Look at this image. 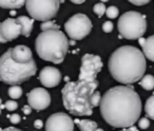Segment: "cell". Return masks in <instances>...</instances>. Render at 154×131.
Returning <instances> with one entry per match:
<instances>
[{"label": "cell", "mask_w": 154, "mask_h": 131, "mask_svg": "<svg viewBox=\"0 0 154 131\" xmlns=\"http://www.w3.org/2000/svg\"><path fill=\"white\" fill-rule=\"evenodd\" d=\"M29 106L35 110H45L51 104V95L45 89L35 88L28 93Z\"/></svg>", "instance_id": "obj_11"}, {"label": "cell", "mask_w": 154, "mask_h": 131, "mask_svg": "<svg viewBox=\"0 0 154 131\" xmlns=\"http://www.w3.org/2000/svg\"><path fill=\"white\" fill-rule=\"evenodd\" d=\"M0 131H21V130H19V129H17V128H14V127H9V128H5Z\"/></svg>", "instance_id": "obj_33"}, {"label": "cell", "mask_w": 154, "mask_h": 131, "mask_svg": "<svg viewBox=\"0 0 154 131\" xmlns=\"http://www.w3.org/2000/svg\"><path fill=\"white\" fill-rule=\"evenodd\" d=\"M22 111H23L24 114H30L31 112H32V108H31L30 106H24V107L22 108Z\"/></svg>", "instance_id": "obj_31"}, {"label": "cell", "mask_w": 154, "mask_h": 131, "mask_svg": "<svg viewBox=\"0 0 154 131\" xmlns=\"http://www.w3.org/2000/svg\"><path fill=\"white\" fill-rule=\"evenodd\" d=\"M9 118H10V122L12 123V124H18V123L20 122V115H18V114H13V115H9Z\"/></svg>", "instance_id": "obj_30"}, {"label": "cell", "mask_w": 154, "mask_h": 131, "mask_svg": "<svg viewBox=\"0 0 154 131\" xmlns=\"http://www.w3.org/2000/svg\"><path fill=\"white\" fill-rule=\"evenodd\" d=\"M108 66L114 80L122 85H131L143 76L147 62L139 49L132 45H124L112 53Z\"/></svg>", "instance_id": "obj_2"}, {"label": "cell", "mask_w": 154, "mask_h": 131, "mask_svg": "<svg viewBox=\"0 0 154 131\" xmlns=\"http://www.w3.org/2000/svg\"><path fill=\"white\" fill-rule=\"evenodd\" d=\"M138 39H139V41H138L139 45H143V42H145V38H143V37H140V38H138Z\"/></svg>", "instance_id": "obj_36"}, {"label": "cell", "mask_w": 154, "mask_h": 131, "mask_svg": "<svg viewBox=\"0 0 154 131\" xmlns=\"http://www.w3.org/2000/svg\"><path fill=\"white\" fill-rule=\"evenodd\" d=\"M11 55L14 60L20 64H24V62H29L33 59V54L32 51L26 45H16L15 48L11 49Z\"/></svg>", "instance_id": "obj_14"}, {"label": "cell", "mask_w": 154, "mask_h": 131, "mask_svg": "<svg viewBox=\"0 0 154 131\" xmlns=\"http://www.w3.org/2000/svg\"><path fill=\"white\" fill-rule=\"evenodd\" d=\"M5 108H7L9 111H14L18 108V103L16 101H8L5 104Z\"/></svg>", "instance_id": "obj_26"}, {"label": "cell", "mask_w": 154, "mask_h": 131, "mask_svg": "<svg viewBox=\"0 0 154 131\" xmlns=\"http://www.w3.org/2000/svg\"><path fill=\"white\" fill-rule=\"evenodd\" d=\"M100 99H101L100 93L98 91H94V93L91 96V105H92V107L93 108L97 107L99 105V103H100Z\"/></svg>", "instance_id": "obj_24"}, {"label": "cell", "mask_w": 154, "mask_h": 131, "mask_svg": "<svg viewBox=\"0 0 154 131\" xmlns=\"http://www.w3.org/2000/svg\"><path fill=\"white\" fill-rule=\"evenodd\" d=\"M70 1H72V2L75 3V5H82V3H84L86 0H70Z\"/></svg>", "instance_id": "obj_34"}, {"label": "cell", "mask_w": 154, "mask_h": 131, "mask_svg": "<svg viewBox=\"0 0 154 131\" xmlns=\"http://www.w3.org/2000/svg\"><path fill=\"white\" fill-rule=\"evenodd\" d=\"M107 1H109V0H101V2H107Z\"/></svg>", "instance_id": "obj_39"}, {"label": "cell", "mask_w": 154, "mask_h": 131, "mask_svg": "<svg viewBox=\"0 0 154 131\" xmlns=\"http://www.w3.org/2000/svg\"><path fill=\"white\" fill-rule=\"evenodd\" d=\"M0 103H1V101H0Z\"/></svg>", "instance_id": "obj_41"}, {"label": "cell", "mask_w": 154, "mask_h": 131, "mask_svg": "<svg viewBox=\"0 0 154 131\" xmlns=\"http://www.w3.org/2000/svg\"><path fill=\"white\" fill-rule=\"evenodd\" d=\"M16 21L19 23L20 28H21V35L26 37H29L31 35V32L33 30V19L26 17V16H20L16 19Z\"/></svg>", "instance_id": "obj_15"}, {"label": "cell", "mask_w": 154, "mask_h": 131, "mask_svg": "<svg viewBox=\"0 0 154 131\" xmlns=\"http://www.w3.org/2000/svg\"><path fill=\"white\" fill-rule=\"evenodd\" d=\"M26 3V0H0V8L2 9H20Z\"/></svg>", "instance_id": "obj_18"}, {"label": "cell", "mask_w": 154, "mask_h": 131, "mask_svg": "<svg viewBox=\"0 0 154 131\" xmlns=\"http://www.w3.org/2000/svg\"><path fill=\"white\" fill-rule=\"evenodd\" d=\"M141 48H143V56L151 61H154V35L145 39V42Z\"/></svg>", "instance_id": "obj_16"}, {"label": "cell", "mask_w": 154, "mask_h": 131, "mask_svg": "<svg viewBox=\"0 0 154 131\" xmlns=\"http://www.w3.org/2000/svg\"><path fill=\"white\" fill-rule=\"evenodd\" d=\"M94 131H103V129H101V128H96Z\"/></svg>", "instance_id": "obj_38"}, {"label": "cell", "mask_w": 154, "mask_h": 131, "mask_svg": "<svg viewBox=\"0 0 154 131\" xmlns=\"http://www.w3.org/2000/svg\"><path fill=\"white\" fill-rule=\"evenodd\" d=\"M106 5H103V2L100 3H96V5H94V8H93V11H94V13L96 14L98 17H101V16L103 15V14L106 13Z\"/></svg>", "instance_id": "obj_23"}, {"label": "cell", "mask_w": 154, "mask_h": 131, "mask_svg": "<svg viewBox=\"0 0 154 131\" xmlns=\"http://www.w3.org/2000/svg\"><path fill=\"white\" fill-rule=\"evenodd\" d=\"M37 66L34 59L20 64L13 59L11 49L0 57V80L8 85H19L36 74Z\"/></svg>", "instance_id": "obj_5"}, {"label": "cell", "mask_w": 154, "mask_h": 131, "mask_svg": "<svg viewBox=\"0 0 154 131\" xmlns=\"http://www.w3.org/2000/svg\"><path fill=\"white\" fill-rule=\"evenodd\" d=\"M45 131H74V122L68 114L57 112L47 120Z\"/></svg>", "instance_id": "obj_10"}, {"label": "cell", "mask_w": 154, "mask_h": 131, "mask_svg": "<svg viewBox=\"0 0 154 131\" xmlns=\"http://www.w3.org/2000/svg\"><path fill=\"white\" fill-rule=\"evenodd\" d=\"M75 124L78 126L80 131H94L97 128V124L90 120H75Z\"/></svg>", "instance_id": "obj_17"}, {"label": "cell", "mask_w": 154, "mask_h": 131, "mask_svg": "<svg viewBox=\"0 0 154 131\" xmlns=\"http://www.w3.org/2000/svg\"><path fill=\"white\" fill-rule=\"evenodd\" d=\"M64 30L70 38L80 40L90 34L92 22L85 14H75L64 23Z\"/></svg>", "instance_id": "obj_8"}, {"label": "cell", "mask_w": 154, "mask_h": 131, "mask_svg": "<svg viewBox=\"0 0 154 131\" xmlns=\"http://www.w3.org/2000/svg\"><path fill=\"white\" fill-rule=\"evenodd\" d=\"M128 1L135 5H145L148 2H150L151 0H128Z\"/></svg>", "instance_id": "obj_29"}, {"label": "cell", "mask_w": 154, "mask_h": 131, "mask_svg": "<svg viewBox=\"0 0 154 131\" xmlns=\"http://www.w3.org/2000/svg\"><path fill=\"white\" fill-rule=\"evenodd\" d=\"M0 33L5 42L14 40L21 35V28L14 18H8L3 22H0Z\"/></svg>", "instance_id": "obj_12"}, {"label": "cell", "mask_w": 154, "mask_h": 131, "mask_svg": "<svg viewBox=\"0 0 154 131\" xmlns=\"http://www.w3.org/2000/svg\"><path fill=\"white\" fill-rule=\"evenodd\" d=\"M117 28L120 35L126 39H138L143 37L147 30V20L143 14L129 11L118 19Z\"/></svg>", "instance_id": "obj_6"}, {"label": "cell", "mask_w": 154, "mask_h": 131, "mask_svg": "<svg viewBox=\"0 0 154 131\" xmlns=\"http://www.w3.org/2000/svg\"><path fill=\"white\" fill-rule=\"evenodd\" d=\"M101 58L93 54H86L82 58V66L78 76V80L85 82H94L96 80L97 74L100 72L103 68Z\"/></svg>", "instance_id": "obj_9"}, {"label": "cell", "mask_w": 154, "mask_h": 131, "mask_svg": "<svg viewBox=\"0 0 154 131\" xmlns=\"http://www.w3.org/2000/svg\"><path fill=\"white\" fill-rule=\"evenodd\" d=\"M24 5L33 19L48 21L56 16L60 7V0H26Z\"/></svg>", "instance_id": "obj_7"}, {"label": "cell", "mask_w": 154, "mask_h": 131, "mask_svg": "<svg viewBox=\"0 0 154 131\" xmlns=\"http://www.w3.org/2000/svg\"><path fill=\"white\" fill-rule=\"evenodd\" d=\"M139 85L147 91L153 90L154 89V76L145 75L143 78L139 80Z\"/></svg>", "instance_id": "obj_19"}, {"label": "cell", "mask_w": 154, "mask_h": 131, "mask_svg": "<svg viewBox=\"0 0 154 131\" xmlns=\"http://www.w3.org/2000/svg\"><path fill=\"white\" fill-rule=\"evenodd\" d=\"M150 126V122H149V118L148 117H141L140 120H138V127L140 129H147L149 128Z\"/></svg>", "instance_id": "obj_27"}, {"label": "cell", "mask_w": 154, "mask_h": 131, "mask_svg": "<svg viewBox=\"0 0 154 131\" xmlns=\"http://www.w3.org/2000/svg\"><path fill=\"white\" fill-rule=\"evenodd\" d=\"M145 111L147 116H149L151 120H154V95L147 99L145 104Z\"/></svg>", "instance_id": "obj_20"}, {"label": "cell", "mask_w": 154, "mask_h": 131, "mask_svg": "<svg viewBox=\"0 0 154 131\" xmlns=\"http://www.w3.org/2000/svg\"><path fill=\"white\" fill-rule=\"evenodd\" d=\"M8 94H9V96L11 97L12 99L19 98V97L22 95L21 87H19L18 85H14V86H12L11 88L9 89V91H8Z\"/></svg>", "instance_id": "obj_21"}, {"label": "cell", "mask_w": 154, "mask_h": 131, "mask_svg": "<svg viewBox=\"0 0 154 131\" xmlns=\"http://www.w3.org/2000/svg\"><path fill=\"white\" fill-rule=\"evenodd\" d=\"M0 114H1V109H0Z\"/></svg>", "instance_id": "obj_40"}, {"label": "cell", "mask_w": 154, "mask_h": 131, "mask_svg": "<svg viewBox=\"0 0 154 131\" xmlns=\"http://www.w3.org/2000/svg\"><path fill=\"white\" fill-rule=\"evenodd\" d=\"M98 87V80L94 82H69L62 88L61 95L63 106L71 114L76 116H88L93 113L91 96Z\"/></svg>", "instance_id": "obj_3"}, {"label": "cell", "mask_w": 154, "mask_h": 131, "mask_svg": "<svg viewBox=\"0 0 154 131\" xmlns=\"http://www.w3.org/2000/svg\"><path fill=\"white\" fill-rule=\"evenodd\" d=\"M0 43H5V41L3 40L2 36H1V33H0Z\"/></svg>", "instance_id": "obj_37"}, {"label": "cell", "mask_w": 154, "mask_h": 131, "mask_svg": "<svg viewBox=\"0 0 154 131\" xmlns=\"http://www.w3.org/2000/svg\"><path fill=\"white\" fill-rule=\"evenodd\" d=\"M35 49L41 59L53 64H61L68 53L69 40L59 28L49 29L37 36Z\"/></svg>", "instance_id": "obj_4"}, {"label": "cell", "mask_w": 154, "mask_h": 131, "mask_svg": "<svg viewBox=\"0 0 154 131\" xmlns=\"http://www.w3.org/2000/svg\"><path fill=\"white\" fill-rule=\"evenodd\" d=\"M39 80L47 88H54L59 85L61 73L55 67H45L39 73Z\"/></svg>", "instance_id": "obj_13"}, {"label": "cell", "mask_w": 154, "mask_h": 131, "mask_svg": "<svg viewBox=\"0 0 154 131\" xmlns=\"http://www.w3.org/2000/svg\"><path fill=\"white\" fill-rule=\"evenodd\" d=\"M106 14H107L108 17L111 18V19H115V18L119 15V11H118V9L116 7L111 5V7H109L108 9H106Z\"/></svg>", "instance_id": "obj_22"}, {"label": "cell", "mask_w": 154, "mask_h": 131, "mask_svg": "<svg viewBox=\"0 0 154 131\" xmlns=\"http://www.w3.org/2000/svg\"><path fill=\"white\" fill-rule=\"evenodd\" d=\"M113 28H114V26H113V23H112L111 21H106V22H103V32H105V33L112 32Z\"/></svg>", "instance_id": "obj_28"}, {"label": "cell", "mask_w": 154, "mask_h": 131, "mask_svg": "<svg viewBox=\"0 0 154 131\" xmlns=\"http://www.w3.org/2000/svg\"><path fill=\"white\" fill-rule=\"evenodd\" d=\"M42 122H41L40 120H35V123H34V126H35V128H37V129H40L41 127H42Z\"/></svg>", "instance_id": "obj_32"}, {"label": "cell", "mask_w": 154, "mask_h": 131, "mask_svg": "<svg viewBox=\"0 0 154 131\" xmlns=\"http://www.w3.org/2000/svg\"><path fill=\"white\" fill-rule=\"evenodd\" d=\"M119 131H137V129L132 126V127H130V128H124L122 130H119Z\"/></svg>", "instance_id": "obj_35"}, {"label": "cell", "mask_w": 154, "mask_h": 131, "mask_svg": "<svg viewBox=\"0 0 154 131\" xmlns=\"http://www.w3.org/2000/svg\"><path fill=\"white\" fill-rule=\"evenodd\" d=\"M100 113L103 120L115 128H130L138 120L141 113V99L134 88L115 86L101 97Z\"/></svg>", "instance_id": "obj_1"}, {"label": "cell", "mask_w": 154, "mask_h": 131, "mask_svg": "<svg viewBox=\"0 0 154 131\" xmlns=\"http://www.w3.org/2000/svg\"><path fill=\"white\" fill-rule=\"evenodd\" d=\"M53 28H59V27H58L55 22L50 21V20H48V21H43L40 26L41 31H45V30H49V29H53Z\"/></svg>", "instance_id": "obj_25"}]
</instances>
